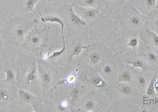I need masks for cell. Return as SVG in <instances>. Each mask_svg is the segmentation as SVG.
Returning <instances> with one entry per match:
<instances>
[{
  "label": "cell",
  "mask_w": 158,
  "mask_h": 112,
  "mask_svg": "<svg viewBox=\"0 0 158 112\" xmlns=\"http://www.w3.org/2000/svg\"><path fill=\"white\" fill-rule=\"evenodd\" d=\"M140 43H141V41L138 34L137 35H135L130 37L129 39L127 41L125 46L129 48L133 51H136L139 47Z\"/></svg>",
  "instance_id": "cell-27"
},
{
  "label": "cell",
  "mask_w": 158,
  "mask_h": 112,
  "mask_svg": "<svg viewBox=\"0 0 158 112\" xmlns=\"http://www.w3.org/2000/svg\"><path fill=\"white\" fill-rule=\"evenodd\" d=\"M139 11L147 16L158 7V0H131Z\"/></svg>",
  "instance_id": "cell-18"
},
{
  "label": "cell",
  "mask_w": 158,
  "mask_h": 112,
  "mask_svg": "<svg viewBox=\"0 0 158 112\" xmlns=\"http://www.w3.org/2000/svg\"><path fill=\"white\" fill-rule=\"evenodd\" d=\"M38 18L31 13L18 14L6 22L1 30V36L7 46H20L27 33L36 26Z\"/></svg>",
  "instance_id": "cell-1"
},
{
  "label": "cell",
  "mask_w": 158,
  "mask_h": 112,
  "mask_svg": "<svg viewBox=\"0 0 158 112\" xmlns=\"http://www.w3.org/2000/svg\"><path fill=\"white\" fill-rule=\"evenodd\" d=\"M37 63L42 92L44 93L52 87V89L54 87L58 82L63 80L62 78L63 76H61V73L66 72V70L54 67L43 59H37Z\"/></svg>",
  "instance_id": "cell-5"
},
{
  "label": "cell",
  "mask_w": 158,
  "mask_h": 112,
  "mask_svg": "<svg viewBox=\"0 0 158 112\" xmlns=\"http://www.w3.org/2000/svg\"><path fill=\"white\" fill-rule=\"evenodd\" d=\"M16 86L36 95L43 93L37 59L34 56L20 54L19 56L16 65Z\"/></svg>",
  "instance_id": "cell-2"
},
{
  "label": "cell",
  "mask_w": 158,
  "mask_h": 112,
  "mask_svg": "<svg viewBox=\"0 0 158 112\" xmlns=\"http://www.w3.org/2000/svg\"><path fill=\"white\" fill-rule=\"evenodd\" d=\"M73 6L72 3H65L60 6L58 11V14L64 22L69 36L78 33H82L85 37L86 35H91V28L74 12Z\"/></svg>",
  "instance_id": "cell-4"
},
{
  "label": "cell",
  "mask_w": 158,
  "mask_h": 112,
  "mask_svg": "<svg viewBox=\"0 0 158 112\" xmlns=\"http://www.w3.org/2000/svg\"><path fill=\"white\" fill-rule=\"evenodd\" d=\"M135 86L137 89H138L139 90H140L141 92H143V91H145L146 92V90L145 87L147 86V81L146 80V78L143 75H139L135 78Z\"/></svg>",
  "instance_id": "cell-28"
},
{
  "label": "cell",
  "mask_w": 158,
  "mask_h": 112,
  "mask_svg": "<svg viewBox=\"0 0 158 112\" xmlns=\"http://www.w3.org/2000/svg\"><path fill=\"white\" fill-rule=\"evenodd\" d=\"M73 9L74 12L86 22L90 27L100 23L105 18H108L104 16L103 13H101L99 10L92 7H83L74 4Z\"/></svg>",
  "instance_id": "cell-9"
},
{
  "label": "cell",
  "mask_w": 158,
  "mask_h": 112,
  "mask_svg": "<svg viewBox=\"0 0 158 112\" xmlns=\"http://www.w3.org/2000/svg\"><path fill=\"white\" fill-rule=\"evenodd\" d=\"M140 41L158 50V35L151 30L144 26L138 33Z\"/></svg>",
  "instance_id": "cell-15"
},
{
  "label": "cell",
  "mask_w": 158,
  "mask_h": 112,
  "mask_svg": "<svg viewBox=\"0 0 158 112\" xmlns=\"http://www.w3.org/2000/svg\"><path fill=\"white\" fill-rule=\"evenodd\" d=\"M72 3L80 6L92 7L99 10L105 6L103 0H73Z\"/></svg>",
  "instance_id": "cell-25"
},
{
  "label": "cell",
  "mask_w": 158,
  "mask_h": 112,
  "mask_svg": "<svg viewBox=\"0 0 158 112\" xmlns=\"http://www.w3.org/2000/svg\"><path fill=\"white\" fill-rule=\"evenodd\" d=\"M90 44L88 43V46H85L83 45L82 40H78L76 42H72L70 44V49H69L68 52V66H70V63L72 61L74 56H77L78 58V65L77 67L80 66L81 64L80 62V55L81 53L82 52L83 50H86L88 48Z\"/></svg>",
  "instance_id": "cell-17"
},
{
  "label": "cell",
  "mask_w": 158,
  "mask_h": 112,
  "mask_svg": "<svg viewBox=\"0 0 158 112\" xmlns=\"http://www.w3.org/2000/svg\"><path fill=\"white\" fill-rule=\"evenodd\" d=\"M113 89L120 96L124 97H130L135 91L133 87L127 82H116L113 85Z\"/></svg>",
  "instance_id": "cell-21"
},
{
  "label": "cell",
  "mask_w": 158,
  "mask_h": 112,
  "mask_svg": "<svg viewBox=\"0 0 158 112\" xmlns=\"http://www.w3.org/2000/svg\"><path fill=\"white\" fill-rule=\"evenodd\" d=\"M16 86L2 82L0 89L1 107L4 108L8 103L13 99H18V89Z\"/></svg>",
  "instance_id": "cell-12"
},
{
  "label": "cell",
  "mask_w": 158,
  "mask_h": 112,
  "mask_svg": "<svg viewBox=\"0 0 158 112\" xmlns=\"http://www.w3.org/2000/svg\"><path fill=\"white\" fill-rule=\"evenodd\" d=\"M122 29V38L128 41L132 36L137 35L146 26L147 16L139 11L131 0L126 4L124 10L117 17Z\"/></svg>",
  "instance_id": "cell-3"
},
{
  "label": "cell",
  "mask_w": 158,
  "mask_h": 112,
  "mask_svg": "<svg viewBox=\"0 0 158 112\" xmlns=\"http://www.w3.org/2000/svg\"><path fill=\"white\" fill-rule=\"evenodd\" d=\"M16 65L17 61L12 59L11 61L2 66V70L6 73V78L4 80H1V82L16 86Z\"/></svg>",
  "instance_id": "cell-16"
},
{
  "label": "cell",
  "mask_w": 158,
  "mask_h": 112,
  "mask_svg": "<svg viewBox=\"0 0 158 112\" xmlns=\"http://www.w3.org/2000/svg\"><path fill=\"white\" fill-rule=\"evenodd\" d=\"M86 79L91 86L99 90L105 91L106 90H108V89L111 88V85L101 76L95 70L87 75Z\"/></svg>",
  "instance_id": "cell-14"
},
{
  "label": "cell",
  "mask_w": 158,
  "mask_h": 112,
  "mask_svg": "<svg viewBox=\"0 0 158 112\" xmlns=\"http://www.w3.org/2000/svg\"><path fill=\"white\" fill-rule=\"evenodd\" d=\"M98 96H97V97ZM97 97L94 98H86V100L82 102V105H79L78 110H81L83 112H94L99 111L98 108V102Z\"/></svg>",
  "instance_id": "cell-24"
},
{
  "label": "cell",
  "mask_w": 158,
  "mask_h": 112,
  "mask_svg": "<svg viewBox=\"0 0 158 112\" xmlns=\"http://www.w3.org/2000/svg\"><path fill=\"white\" fill-rule=\"evenodd\" d=\"M157 4H158V2H157Z\"/></svg>",
  "instance_id": "cell-31"
},
{
  "label": "cell",
  "mask_w": 158,
  "mask_h": 112,
  "mask_svg": "<svg viewBox=\"0 0 158 112\" xmlns=\"http://www.w3.org/2000/svg\"><path fill=\"white\" fill-rule=\"evenodd\" d=\"M81 94V90L77 85H76L72 88L70 91V97L72 98V102L75 101L78 99Z\"/></svg>",
  "instance_id": "cell-30"
},
{
  "label": "cell",
  "mask_w": 158,
  "mask_h": 112,
  "mask_svg": "<svg viewBox=\"0 0 158 112\" xmlns=\"http://www.w3.org/2000/svg\"><path fill=\"white\" fill-rule=\"evenodd\" d=\"M49 28L33 27L26 35L20 47L27 51L41 54L49 35Z\"/></svg>",
  "instance_id": "cell-6"
},
{
  "label": "cell",
  "mask_w": 158,
  "mask_h": 112,
  "mask_svg": "<svg viewBox=\"0 0 158 112\" xmlns=\"http://www.w3.org/2000/svg\"><path fill=\"white\" fill-rule=\"evenodd\" d=\"M95 67H100L98 72L110 85L115 84L118 75V64L113 56L110 55Z\"/></svg>",
  "instance_id": "cell-7"
},
{
  "label": "cell",
  "mask_w": 158,
  "mask_h": 112,
  "mask_svg": "<svg viewBox=\"0 0 158 112\" xmlns=\"http://www.w3.org/2000/svg\"><path fill=\"white\" fill-rule=\"evenodd\" d=\"M83 56L86 58L91 65L94 66L109 56L111 52L108 48L100 42H96L89 45Z\"/></svg>",
  "instance_id": "cell-8"
},
{
  "label": "cell",
  "mask_w": 158,
  "mask_h": 112,
  "mask_svg": "<svg viewBox=\"0 0 158 112\" xmlns=\"http://www.w3.org/2000/svg\"><path fill=\"white\" fill-rule=\"evenodd\" d=\"M146 26L158 35V7L147 15Z\"/></svg>",
  "instance_id": "cell-23"
},
{
  "label": "cell",
  "mask_w": 158,
  "mask_h": 112,
  "mask_svg": "<svg viewBox=\"0 0 158 112\" xmlns=\"http://www.w3.org/2000/svg\"><path fill=\"white\" fill-rule=\"evenodd\" d=\"M42 19L41 21L44 25V27H47L46 23L47 22H51V23H56L59 24L61 27V32L62 35V40H63V47L60 51H56L52 53L50 55H44L43 58L45 60H53L56 58H59L64 53H65L67 51V47L65 46V43L64 34V27L65 26V23L63 19L59 14L56 13H51L47 14L45 16H42Z\"/></svg>",
  "instance_id": "cell-10"
},
{
  "label": "cell",
  "mask_w": 158,
  "mask_h": 112,
  "mask_svg": "<svg viewBox=\"0 0 158 112\" xmlns=\"http://www.w3.org/2000/svg\"><path fill=\"white\" fill-rule=\"evenodd\" d=\"M39 1V0H20L18 14L31 12L36 15L38 18L41 20L42 16L38 15L34 10L35 5Z\"/></svg>",
  "instance_id": "cell-20"
},
{
  "label": "cell",
  "mask_w": 158,
  "mask_h": 112,
  "mask_svg": "<svg viewBox=\"0 0 158 112\" xmlns=\"http://www.w3.org/2000/svg\"><path fill=\"white\" fill-rule=\"evenodd\" d=\"M18 94L19 101L22 104L32 105L35 110L41 109L42 100L40 96H36L28 90L21 89H18Z\"/></svg>",
  "instance_id": "cell-13"
},
{
  "label": "cell",
  "mask_w": 158,
  "mask_h": 112,
  "mask_svg": "<svg viewBox=\"0 0 158 112\" xmlns=\"http://www.w3.org/2000/svg\"><path fill=\"white\" fill-rule=\"evenodd\" d=\"M105 9L103 13L107 11L111 14L119 13L121 14L129 0H103Z\"/></svg>",
  "instance_id": "cell-19"
},
{
  "label": "cell",
  "mask_w": 158,
  "mask_h": 112,
  "mask_svg": "<svg viewBox=\"0 0 158 112\" xmlns=\"http://www.w3.org/2000/svg\"><path fill=\"white\" fill-rule=\"evenodd\" d=\"M158 70H156V74L154 76H153L151 78L149 83L146 89V94L148 96H152L155 93V84L156 81V76L158 74Z\"/></svg>",
  "instance_id": "cell-29"
},
{
  "label": "cell",
  "mask_w": 158,
  "mask_h": 112,
  "mask_svg": "<svg viewBox=\"0 0 158 112\" xmlns=\"http://www.w3.org/2000/svg\"><path fill=\"white\" fill-rule=\"evenodd\" d=\"M79 69L77 68L73 72L68 75L63 80H60V81L58 82V83L56 84L54 87H56L59 85H63V84L74 85L77 81V74L79 73Z\"/></svg>",
  "instance_id": "cell-26"
},
{
  "label": "cell",
  "mask_w": 158,
  "mask_h": 112,
  "mask_svg": "<svg viewBox=\"0 0 158 112\" xmlns=\"http://www.w3.org/2000/svg\"><path fill=\"white\" fill-rule=\"evenodd\" d=\"M123 68L118 67V73L117 82H127L131 83L133 81V78L131 75V71H130L129 65L126 63H120Z\"/></svg>",
  "instance_id": "cell-22"
},
{
  "label": "cell",
  "mask_w": 158,
  "mask_h": 112,
  "mask_svg": "<svg viewBox=\"0 0 158 112\" xmlns=\"http://www.w3.org/2000/svg\"><path fill=\"white\" fill-rule=\"evenodd\" d=\"M134 51L140 55L150 67L158 69V50L156 49L141 41L138 49Z\"/></svg>",
  "instance_id": "cell-11"
}]
</instances>
